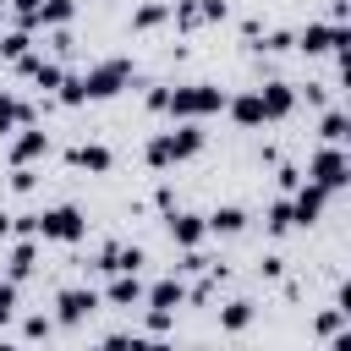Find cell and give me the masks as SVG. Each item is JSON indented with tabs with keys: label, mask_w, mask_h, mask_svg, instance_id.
<instances>
[{
	"label": "cell",
	"mask_w": 351,
	"mask_h": 351,
	"mask_svg": "<svg viewBox=\"0 0 351 351\" xmlns=\"http://www.w3.org/2000/svg\"><path fill=\"white\" fill-rule=\"evenodd\" d=\"M329 197H335V192H324L318 181H296V186H291V225H302V230L318 225L324 208H329Z\"/></svg>",
	"instance_id": "ba28073f"
},
{
	"label": "cell",
	"mask_w": 351,
	"mask_h": 351,
	"mask_svg": "<svg viewBox=\"0 0 351 351\" xmlns=\"http://www.w3.org/2000/svg\"><path fill=\"white\" fill-rule=\"evenodd\" d=\"M16 296H22V285L16 280H0V329L16 318Z\"/></svg>",
	"instance_id": "d4e9b609"
},
{
	"label": "cell",
	"mask_w": 351,
	"mask_h": 351,
	"mask_svg": "<svg viewBox=\"0 0 351 351\" xmlns=\"http://www.w3.org/2000/svg\"><path fill=\"white\" fill-rule=\"evenodd\" d=\"M143 263H148V252H143L137 241H110V247H99V258H93L99 274H126V269H143Z\"/></svg>",
	"instance_id": "7c38bea8"
},
{
	"label": "cell",
	"mask_w": 351,
	"mask_h": 351,
	"mask_svg": "<svg viewBox=\"0 0 351 351\" xmlns=\"http://www.w3.org/2000/svg\"><path fill=\"white\" fill-rule=\"evenodd\" d=\"M203 121H181V126H170V132H154L148 137V148H143V159L154 165V170H170V165H186L192 154H203Z\"/></svg>",
	"instance_id": "6da1fadb"
},
{
	"label": "cell",
	"mask_w": 351,
	"mask_h": 351,
	"mask_svg": "<svg viewBox=\"0 0 351 351\" xmlns=\"http://www.w3.org/2000/svg\"><path fill=\"white\" fill-rule=\"evenodd\" d=\"M225 110V88L219 82H176L170 99H165V115L176 121H208Z\"/></svg>",
	"instance_id": "7a4b0ae2"
},
{
	"label": "cell",
	"mask_w": 351,
	"mask_h": 351,
	"mask_svg": "<svg viewBox=\"0 0 351 351\" xmlns=\"http://www.w3.org/2000/svg\"><path fill=\"white\" fill-rule=\"evenodd\" d=\"M5 236H11V214L0 208V241H5Z\"/></svg>",
	"instance_id": "f1b7e54d"
},
{
	"label": "cell",
	"mask_w": 351,
	"mask_h": 351,
	"mask_svg": "<svg viewBox=\"0 0 351 351\" xmlns=\"http://www.w3.org/2000/svg\"><path fill=\"white\" fill-rule=\"evenodd\" d=\"M165 99H170V88H148V93H143V104H148L154 115H165Z\"/></svg>",
	"instance_id": "83f0119b"
},
{
	"label": "cell",
	"mask_w": 351,
	"mask_h": 351,
	"mask_svg": "<svg viewBox=\"0 0 351 351\" xmlns=\"http://www.w3.org/2000/svg\"><path fill=\"white\" fill-rule=\"evenodd\" d=\"M66 165H71V170H88V176H104V170L115 165V154H110L104 143H71V148H66Z\"/></svg>",
	"instance_id": "2e32d148"
},
{
	"label": "cell",
	"mask_w": 351,
	"mask_h": 351,
	"mask_svg": "<svg viewBox=\"0 0 351 351\" xmlns=\"http://www.w3.org/2000/svg\"><path fill=\"white\" fill-rule=\"evenodd\" d=\"M263 225H269V236H285V230H291V197H274Z\"/></svg>",
	"instance_id": "603a6c76"
},
{
	"label": "cell",
	"mask_w": 351,
	"mask_h": 351,
	"mask_svg": "<svg viewBox=\"0 0 351 351\" xmlns=\"http://www.w3.org/2000/svg\"><path fill=\"white\" fill-rule=\"evenodd\" d=\"M33 186H38V170H33V165H11V192L22 197V192H33Z\"/></svg>",
	"instance_id": "484cf974"
},
{
	"label": "cell",
	"mask_w": 351,
	"mask_h": 351,
	"mask_svg": "<svg viewBox=\"0 0 351 351\" xmlns=\"http://www.w3.org/2000/svg\"><path fill=\"white\" fill-rule=\"evenodd\" d=\"M203 225H208V236H241L247 230V208L241 203H219L214 214H203Z\"/></svg>",
	"instance_id": "d6986e66"
},
{
	"label": "cell",
	"mask_w": 351,
	"mask_h": 351,
	"mask_svg": "<svg viewBox=\"0 0 351 351\" xmlns=\"http://www.w3.org/2000/svg\"><path fill=\"white\" fill-rule=\"evenodd\" d=\"M165 22H170V0H148V5L132 11V27H137V33H154V27H165Z\"/></svg>",
	"instance_id": "44dd1931"
},
{
	"label": "cell",
	"mask_w": 351,
	"mask_h": 351,
	"mask_svg": "<svg viewBox=\"0 0 351 351\" xmlns=\"http://www.w3.org/2000/svg\"><path fill=\"white\" fill-rule=\"evenodd\" d=\"M225 115H230L236 126H247V132L269 126V115H263V99H258V88H247V93H225Z\"/></svg>",
	"instance_id": "4fadbf2b"
},
{
	"label": "cell",
	"mask_w": 351,
	"mask_h": 351,
	"mask_svg": "<svg viewBox=\"0 0 351 351\" xmlns=\"http://www.w3.org/2000/svg\"><path fill=\"white\" fill-rule=\"evenodd\" d=\"M247 324H252V302H225V307H219V329H225V335H241Z\"/></svg>",
	"instance_id": "7402d4cb"
},
{
	"label": "cell",
	"mask_w": 351,
	"mask_h": 351,
	"mask_svg": "<svg viewBox=\"0 0 351 351\" xmlns=\"http://www.w3.org/2000/svg\"><path fill=\"white\" fill-rule=\"evenodd\" d=\"M258 99H263V115H269V121H285V115L302 104V99H296V88H291V82H280V77H269V82L258 88Z\"/></svg>",
	"instance_id": "9a60e30c"
},
{
	"label": "cell",
	"mask_w": 351,
	"mask_h": 351,
	"mask_svg": "<svg viewBox=\"0 0 351 351\" xmlns=\"http://www.w3.org/2000/svg\"><path fill=\"white\" fill-rule=\"evenodd\" d=\"M0 11H5V0H0Z\"/></svg>",
	"instance_id": "f546056e"
},
{
	"label": "cell",
	"mask_w": 351,
	"mask_h": 351,
	"mask_svg": "<svg viewBox=\"0 0 351 351\" xmlns=\"http://www.w3.org/2000/svg\"><path fill=\"white\" fill-rule=\"evenodd\" d=\"M77 77H82V99H115L121 88H132L137 66H132L126 55H110V60H93V66H82Z\"/></svg>",
	"instance_id": "277c9868"
},
{
	"label": "cell",
	"mask_w": 351,
	"mask_h": 351,
	"mask_svg": "<svg viewBox=\"0 0 351 351\" xmlns=\"http://www.w3.org/2000/svg\"><path fill=\"white\" fill-rule=\"evenodd\" d=\"M307 181H318L324 192H346V186H351L346 143H324V148H313V159H307Z\"/></svg>",
	"instance_id": "5b68a950"
},
{
	"label": "cell",
	"mask_w": 351,
	"mask_h": 351,
	"mask_svg": "<svg viewBox=\"0 0 351 351\" xmlns=\"http://www.w3.org/2000/svg\"><path fill=\"white\" fill-rule=\"evenodd\" d=\"M33 236H38V241L77 247V241L88 236V214H82L77 203H49V208H38V214H33Z\"/></svg>",
	"instance_id": "3957f363"
},
{
	"label": "cell",
	"mask_w": 351,
	"mask_h": 351,
	"mask_svg": "<svg viewBox=\"0 0 351 351\" xmlns=\"http://www.w3.org/2000/svg\"><path fill=\"white\" fill-rule=\"evenodd\" d=\"M186 296H192L186 280H181V274H165V280L143 285V313H170V318H176V307H181Z\"/></svg>",
	"instance_id": "30bf717a"
},
{
	"label": "cell",
	"mask_w": 351,
	"mask_h": 351,
	"mask_svg": "<svg viewBox=\"0 0 351 351\" xmlns=\"http://www.w3.org/2000/svg\"><path fill=\"white\" fill-rule=\"evenodd\" d=\"M38 274V247H33V236H16L11 241V258H5V280H33Z\"/></svg>",
	"instance_id": "ac0fdd59"
},
{
	"label": "cell",
	"mask_w": 351,
	"mask_h": 351,
	"mask_svg": "<svg viewBox=\"0 0 351 351\" xmlns=\"http://www.w3.org/2000/svg\"><path fill=\"white\" fill-rule=\"evenodd\" d=\"M22 335H27V340H49V335H55V318H44V313H33V318L22 324Z\"/></svg>",
	"instance_id": "4316f807"
},
{
	"label": "cell",
	"mask_w": 351,
	"mask_h": 351,
	"mask_svg": "<svg viewBox=\"0 0 351 351\" xmlns=\"http://www.w3.org/2000/svg\"><path fill=\"white\" fill-rule=\"evenodd\" d=\"M22 121H33V104H22L16 93H5V88H0V137H11Z\"/></svg>",
	"instance_id": "ffe728a7"
},
{
	"label": "cell",
	"mask_w": 351,
	"mask_h": 351,
	"mask_svg": "<svg viewBox=\"0 0 351 351\" xmlns=\"http://www.w3.org/2000/svg\"><path fill=\"white\" fill-rule=\"evenodd\" d=\"M225 16H230V0H176V5H170V22H176L181 33L208 27V22H225Z\"/></svg>",
	"instance_id": "9c48e42d"
},
{
	"label": "cell",
	"mask_w": 351,
	"mask_h": 351,
	"mask_svg": "<svg viewBox=\"0 0 351 351\" xmlns=\"http://www.w3.org/2000/svg\"><path fill=\"white\" fill-rule=\"evenodd\" d=\"M49 154V132L38 126V121H22L16 132H11V165H38Z\"/></svg>",
	"instance_id": "8fae6325"
},
{
	"label": "cell",
	"mask_w": 351,
	"mask_h": 351,
	"mask_svg": "<svg viewBox=\"0 0 351 351\" xmlns=\"http://www.w3.org/2000/svg\"><path fill=\"white\" fill-rule=\"evenodd\" d=\"M99 302H110V307H137L143 302V280H137V269H126V274H110V285L99 291Z\"/></svg>",
	"instance_id": "e0dca14e"
},
{
	"label": "cell",
	"mask_w": 351,
	"mask_h": 351,
	"mask_svg": "<svg viewBox=\"0 0 351 351\" xmlns=\"http://www.w3.org/2000/svg\"><path fill=\"white\" fill-rule=\"evenodd\" d=\"M165 225H170V241H176V247H203V241H208V225H203V214L170 208V214H165Z\"/></svg>",
	"instance_id": "5bb4252c"
},
{
	"label": "cell",
	"mask_w": 351,
	"mask_h": 351,
	"mask_svg": "<svg viewBox=\"0 0 351 351\" xmlns=\"http://www.w3.org/2000/svg\"><path fill=\"white\" fill-rule=\"evenodd\" d=\"M351 38H346V22H307L302 33H291V49H302V55H340Z\"/></svg>",
	"instance_id": "8992f818"
},
{
	"label": "cell",
	"mask_w": 351,
	"mask_h": 351,
	"mask_svg": "<svg viewBox=\"0 0 351 351\" xmlns=\"http://www.w3.org/2000/svg\"><path fill=\"white\" fill-rule=\"evenodd\" d=\"M318 137H324V143H346V137H351V132H346V110H329L324 126H318Z\"/></svg>",
	"instance_id": "cb8c5ba5"
},
{
	"label": "cell",
	"mask_w": 351,
	"mask_h": 351,
	"mask_svg": "<svg viewBox=\"0 0 351 351\" xmlns=\"http://www.w3.org/2000/svg\"><path fill=\"white\" fill-rule=\"evenodd\" d=\"M93 313H99V291H93V285H66V291L55 296V324H60V329H82Z\"/></svg>",
	"instance_id": "52a82bcc"
}]
</instances>
